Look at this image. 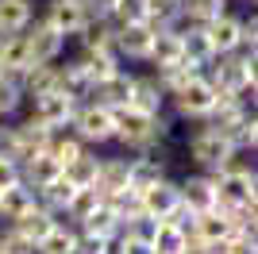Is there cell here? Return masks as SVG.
Returning <instances> with one entry per match:
<instances>
[{"mask_svg":"<svg viewBox=\"0 0 258 254\" xmlns=\"http://www.w3.org/2000/svg\"><path fill=\"white\" fill-rule=\"evenodd\" d=\"M208 254H224V250H220V246H216V250H208Z\"/></svg>","mask_w":258,"mask_h":254,"instance_id":"c3c4849f","label":"cell"},{"mask_svg":"<svg viewBox=\"0 0 258 254\" xmlns=\"http://www.w3.org/2000/svg\"><path fill=\"white\" fill-rule=\"evenodd\" d=\"M235 154H239V150L231 147V139H227L220 127H212V123L201 127V131L189 139V158H193L201 169H208V173H212V169H220V166H227Z\"/></svg>","mask_w":258,"mask_h":254,"instance_id":"277c9868","label":"cell"},{"mask_svg":"<svg viewBox=\"0 0 258 254\" xmlns=\"http://www.w3.org/2000/svg\"><path fill=\"white\" fill-rule=\"evenodd\" d=\"M147 62H154L158 70H162V66L181 62V31H173V27H158V31H154V42H151Z\"/></svg>","mask_w":258,"mask_h":254,"instance_id":"d4e9b609","label":"cell"},{"mask_svg":"<svg viewBox=\"0 0 258 254\" xmlns=\"http://www.w3.org/2000/svg\"><path fill=\"white\" fill-rule=\"evenodd\" d=\"M197 74H201V66H193V62H185V58H181V62L162 66V70H158V85H162V93H166V96H173L185 81H193Z\"/></svg>","mask_w":258,"mask_h":254,"instance_id":"d6a6232c","label":"cell"},{"mask_svg":"<svg viewBox=\"0 0 258 254\" xmlns=\"http://www.w3.org/2000/svg\"><path fill=\"white\" fill-rule=\"evenodd\" d=\"M112 27H116V23H112ZM154 31H158V27H151L147 20L119 23V27H116V54H127V58H135V62H147L151 42H154Z\"/></svg>","mask_w":258,"mask_h":254,"instance_id":"7c38bea8","label":"cell"},{"mask_svg":"<svg viewBox=\"0 0 258 254\" xmlns=\"http://www.w3.org/2000/svg\"><path fill=\"white\" fill-rule=\"evenodd\" d=\"M220 12H227V0H181V16H189L193 23H208Z\"/></svg>","mask_w":258,"mask_h":254,"instance_id":"f35d334b","label":"cell"},{"mask_svg":"<svg viewBox=\"0 0 258 254\" xmlns=\"http://www.w3.org/2000/svg\"><path fill=\"white\" fill-rule=\"evenodd\" d=\"M254 46H258V20L250 16V20H243V31H239V50L254 54Z\"/></svg>","mask_w":258,"mask_h":254,"instance_id":"f6af8a7d","label":"cell"},{"mask_svg":"<svg viewBox=\"0 0 258 254\" xmlns=\"http://www.w3.org/2000/svg\"><path fill=\"white\" fill-rule=\"evenodd\" d=\"M62 89H66L70 96H77V100L93 93V81H89V74L81 70V62H70V66H62Z\"/></svg>","mask_w":258,"mask_h":254,"instance_id":"ab89813d","label":"cell"},{"mask_svg":"<svg viewBox=\"0 0 258 254\" xmlns=\"http://www.w3.org/2000/svg\"><path fill=\"white\" fill-rule=\"evenodd\" d=\"M239 31H243V20L227 16V12H220L216 20L205 23V35H208V42H212V50H216V54H231V50H239Z\"/></svg>","mask_w":258,"mask_h":254,"instance_id":"9a60e30c","label":"cell"},{"mask_svg":"<svg viewBox=\"0 0 258 254\" xmlns=\"http://www.w3.org/2000/svg\"><path fill=\"white\" fill-rule=\"evenodd\" d=\"M81 42H85V50H116V27L112 20H93L85 23V31H81Z\"/></svg>","mask_w":258,"mask_h":254,"instance_id":"f1b7e54d","label":"cell"},{"mask_svg":"<svg viewBox=\"0 0 258 254\" xmlns=\"http://www.w3.org/2000/svg\"><path fill=\"white\" fill-rule=\"evenodd\" d=\"M0 254H4V250H0Z\"/></svg>","mask_w":258,"mask_h":254,"instance_id":"681fc988","label":"cell"},{"mask_svg":"<svg viewBox=\"0 0 258 254\" xmlns=\"http://www.w3.org/2000/svg\"><path fill=\"white\" fill-rule=\"evenodd\" d=\"M166 177V169H162V158H154L151 150L147 154H139V158H131L127 162V185L135 193H143V189H151L154 181H162Z\"/></svg>","mask_w":258,"mask_h":254,"instance_id":"603a6c76","label":"cell"},{"mask_svg":"<svg viewBox=\"0 0 258 254\" xmlns=\"http://www.w3.org/2000/svg\"><path fill=\"white\" fill-rule=\"evenodd\" d=\"M212 185H216V204L220 208H235V204H254L258 197V177L250 166H239L235 158L227 166L212 169Z\"/></svg>","mask_w":258,"mask_h":254,"instance_id":"7a4b0ae2","label":"cell"},{"mask_svg":"<svg viewBox=\"0 0 258 254\" xmlns=\"http://www.w3.org/2000/svg\"><path fill=\"white\" fill-rule=\"evenodd\" d=\"M100 201H104V193H100L97 185H81V189H74V197H70V204H66V220L81 223Z\"/></svg>","mask_w":258,"mask_h":254,"instance_id":"1f68e13d","label":"cell"},{"mask_svg":"<svg viewBox=\"0 0 258 254\" xmlns=\"http://www.w3.org/2000/svg\"><path fill=\"white\" fill-rule=\"evenodd\" d=\"M74 246H77V231H74V227H66V223H54L50 235L39 239L35 254H74Z\"/></svg>","mask_w":258,"mask_h":254,"instance_id":"836d02e7","label":"cell"},{"mask_svg":"<svg viewBox=\"0 0 258 254\" xmlns=\"http://www.w3.org/2000/svg\"><path fill=\"white\" fill-rule=\"evenodd\" d=\"M74 254H112V239H104V235H89V231H77Z\"/></svg>","mask_w":258,"mask_h":254,"instance_id":"7bdbcfd3","label":"cell"},{"mask_svg":"<svg viewBox=\"0 0 258 254\" xmlns=\"http://www.w3.org/2000/svg\"><path fill=\"white\" fill-rule=\"evenodd\" d=\"M20 177H23L20 162H12V158H0V189H8V185H16Z\"/></svg>","mask_w":258,"mask_h":254,"instance_id":"bcb514c9","label":"cell"},{"mask_svg":"<svg viewBox=\"0 0 258 254\" xmlns=\"http://www.w3.org/2000/svg\"><path fill=\"white\" fill-rule=\"evenodd\" d=\"M89 20H93V12H89L85 0H54L50 8H46V23H50L54 31H62L66 39L81 35Z\"/></svg>","mask_w":258,"mask_h":254,"instance_id":"8fae6325","label":"cell"},{"mask_svg":"<svg viewBox=\"0 0 258 254\" xmlns=\"http://www.w3.org/2000/svg\"><path fill=\"white\" fill-rule=\"evenodd\" d=\"M216 96H220V89H216L212 77L197 74L193 81H185L177 93H173V104H177V112L189 119H208V112H212Z\"/></svg>","mask_w":258,"mask_h":254,"instance_id":"8992f818","label":"cell"},{"mask_svg":"<svg viewBox=\"0 0 258 254\" xmlns=\"http://www.w3.org/2000/svg\"><path fill=\"white\" fill-rule=\"evenodd\" d=\"M119 227H123V223H119V216L112 212V204H108V201H100L97 208H93L85 220H81V231H89V235H104V239H116Z\"/></svg>","mask_w":258,"mask_h":254,"instance_id":"484cf974","label":"cell"},{"mask_svg":"<svg viewBox=\"0 0 258 254\" xmlns=\"http://www.w3.org/2000/svg\"><path fill=\"white\" fill-rule=\"evenodd\" d=\"M23 39H27V54H31V66H43V62H58V54L66 50V35L54 31L46 20H39L31 27H23Z\"/></svg>","mask_w":258,"mask_h":254,"instance_id":"52a82bcc","label":"cell"},{"mask_svg":"<svg viewBox=\"0 0 258 254\" xmlns=\"http://www.w3.org/2000/svg\"><path fill=\"white\" fill-rule=\"evenodd\" d=\"M39 204V197H35V189L27 185V181H16V185H8V189H0V220H20L27 208H35Z\"/></svg>","mask_w":258,"mask_h":254,"instance_id":"d6986e66","label":"cell"},{"mask_svg":"<svg viewBox=\"0 0 258 254\" xmlns=\"http://www.w3.org/2000/svg\"><path fill=\"white\" fill-rule=\"evenodd\" d=\"M231 231H235V227H231V216H227L220 204H216V208H205V212H193V220H189V235H197V239L208 243L212 250L224 246Z\"/></svg>","mask_w":258,"mask_h":254,"instance_id":"9c48e42d","label":"cell"},{"mask_svg":"<svg viewBox=\"0 0 258 254\" xmlns=\"http://www.w3.org/2000/svg\"><path fill=\"white\" fill-rule=\"evenodd\" d=\"M185 239H189V227H181V223H173V220H154V231H151L154 254H181Z\"/></svg>","mask_w":258,"mask_h":254,"instance_id":"cb8c5ba5","label":"cell"},{"mask_svg":"<svg viewBox=\"0 0 258 254\" xmlns=\"http://www.w3.org/2000/svg\"><path fill=\"white\" fill-rule=\"evenodd\" d=\"M31 23V0H0V35H20Z\"/></svg>","mask_w":258,"mask_h":254,"instance_id":"4316f807","label":"cell"},{"mask_svg":"<svg viewBox=\"0 0 258 254\" xmlns=\"http://www.w3.org/2000/svg\"><path fill=\"white\" fill-rule=\"evenodd\" d=\"M131 85H135V77L131 74H123V70H116V74H108L104 81H97L93 85V100L97 104H104V108H112V112H119V108H127L131 104Z\"/></svg>","mask_w":258,"mask_h":254,"instance_id":"4fadbf2b","label":"cell"},{"mask_svg":"<svg viewBox=\"0 0 258 254\" xmlns=\"http://www.w3.org/2000/svg\"><path fill=\"white\" fill-rule=\"evenodd\" d=\"M70 127H74V135L81 143H108V139H116V112L89 100V104H77Z\"/></svg>","mask_w":258,"mask_h":254,"instance_id":"5b68a950","label":"cell"},{"mask_svg":"<svg viewBox=\"0 0 258 254\" xmlns=\"http://www.w3.org/2000/svg\"><path fill=\"white\" fill-rule=\"evenodd\" d=\"M20 169H27V177H23V181H27L31 189H43L46 181H54L58 173H62V166H58V162H54L46 150H43V154H35V158H27Z\"/></svg>","mask_w":258,"mask_h":254,"instance_id":"4dcf8cb0","label":"cell"},{"mask_svg":"<svg viewBox=\"0 0 258 254\" xmlns=\"http://www.w3.org/2000/svg\"><path fill=\"white\" fill-rule=\"evenodd\" d=\"M54 223H62L58 220V216H54L50 208H46V204H35V208H27L20 216V220H12V227H16V231L23 235V239H31L35 246H39V239H46V235H50V227Z\"/></svg>","mask_w":258,"mask_h":254,"instance_id":"e0dca14e","label":"cell"},{"mask_svg":"<svg viewBox=\"0 0 258 254\" xmlns=\"http://www.w3.org/2000/svg\"><path fill=\"white\" fill-rule=\"evenodd\" d=\"M20 104H23V85H20V77L0 74V116H12Z\"/></svg>","mask_w":258,"mask_h":254,"instance_id":"60d3db41","label":"cell"},{"mask_svg":"<svg viewBox=\"0 0 258 254\" xmlns=\"http://www.w3.org/2000/svg\"><path fill=\"white\" fill-rule=\"evenodd\" d=\"M20 85H23V96H43V93H50V89H62V66H54V62L31 66V70L20 77Z\"/></svg>","mask_w":258,"mask_h":254,"instance_id":"7402d4cb","label":"cell"},{"mask_svg":"<svg viewBox=\"0 0 258 254\" xmlns=\"http://www.w3.org/2000/svg\"><path fill=\"white\" fill-rule=\"evenodd\" d=\"M85 4H89V12H93L97 20H108L112 8H116V0H85Z\"/></svg>","mask_w":258,"mask_h":254,"instance_id":"7dc6e473","label":"cell"},{"mask_svg":"<svg viewBox=\"0 0 258 254\" xmlns=\"http://www.w3.org/2000/svg\"><path fill=\"white\" fill-rule=\"evenodd\" d=\"M93 185H97L104 197H108V193H116V189H123V185H127V158H104Z\"/></svg>","mask_w":258,"mask_h":254,"instance_id":"f546056e","label":"cell"},{"mask_svg":"<svg viewBox=\"0 0 258 254\" xmlns=\"http://www.w3.org/2000/svg\"><path fill=\"white\" fill-rule=\"evenodd\" d=\"M12 135H16V147H20V166H23L27 158H35V154H43L54 131H50V127L43 123V119H35V116H31V119H23L20 127H12Z\"/></svg>","mask_w":258,"mask_h":254,"instance_id":"5bb4252c","label":"cell"},{"mask_svg":"<svg viewBox=\"0 0 258 254\" xmlns=\"http://www.w3.org/2000/svg\"><path fill=\"white\" fill-rule=\"evenodd\" d=\"M162 104H166V93H162L158 77H135V85H131V104L135 112H147V116H158Z\"/></svg>","mask_w":258,"mask_h":254,"instance_id":"44dd1931","label":"cell"},{"mask_svg":"<svg viewBox=\"0 0 258 254\" xmlns=\"http://www.w3.org/2000/svg\"><path fill=\"white\" fill-rule=\"evenodd\" d=\"M224 135L231 139V147H235V150H254L258 147V119L247 112L243 119H235V123L227 127Z\"/></svg>","mask_w":258,"mask_h":254,"instance_id":"8d00e7d4","label":"cell"},{"mask_svg":"<svg viewBox=\"0 0 258 254\" xmlns=\"http://www.w3.org/2000/svg\"><path fill=\"white\" fill-rule=\"evenodd\" d=\"M181 58L201 66V70H205L208 62H216V50H212V42H208V35H205V23H193V27L181 31Z\"/></svg>","mask_w":258,"mask_h":254,"instance_id":"ffe728a7","label":"cell"},{"mask_svg":"<svg viewBox=\"0 0 258 254\" xmlns=\"http://www.w3.org/2000/svg\"><path fill=\"white\" fill-rule=\"evenodd\" d=\"M77 104H81V100H77V96H70L66 89H50V93L35 96V112H31V116L43 119L50 131H58V127H70Z\"/></svg>","mask_w":258,"mask_h":254,"instance_id":"ba28073f","label":"cell"},{"mask_svg":"<svg viewBox=\"0 0 258 254\" xmlns=\"http://www.w3.org/2000/svg\"><path fill=\"white\" fill-rule=\"evenodd\" d=\"M216 89L224 93H235L239 100H254V85H258V58L254 54H243V50H231V54H216Z\"/></svg>","mask_w":258,"mask_h":254,"instance_id":"6da1fadb","label":"cell"},{"mask_svg":"<svg viewBox=\"0 0 258 254\" xmlns=\"http://www.w3.org/2000/svg\"><path fill=\"white\" fill-rule=\"evenodd\" d=\"M0 250H4V254H35V243H31V239H23L16 227H8V231L0 235Z\"/></svg>","mask_w":258,"mask_h":254,"instance_id":"ee69618b","label":"cell"},{"mask_svg":"<svg viewBox=\"0 0 258 254\" xmlns=\"http://www.w3.org/2000/svg\"><path fill=\"white\" fill-rule=\"evenodd\" d=\"M77 62H81V70L89 74V81L97 85V81H104L108 74H116V70H119V54L116 50H85Z\"/></svg>","mask_w":258,"mask_h":254,"instance_id":"83f0119b","label":"cell"},{"mask_svg":"<svg viewBox=\"0 0 258 254\" xmlns=\"http://www.w3.org/2000/svg\"><path fill=\"white\" fill-rule=\"evenodd\" d=\"M166 131H170V123L158 116H147V112H135V108H119L116 112V139L123 143V147H135V150H147L158 143V139H166Z\"/></svg>","mask_w":258,"mask_h":254,"instance_id":"3957f363","label":"cell"},{"mask_svg":"<svg viewBox=\"0 0 258 254\" xmlns=\"http://www.w3.org/2000/svg\"><path fill=\"white\" fill-rule=\"evenodd\" d=\"M108 20L116 23H139V20H147V0H116V8H112V16Z\"/></svg>","mask_w":258,"mask_h":254,"instance_id":"b9f144b4","label":"cell"},{"mask_svg":"<svg viewBox=\"0 0 258 254\" xmlns=\"http://www.w3.org/2000/svg\"><path fill=\"white\" fill-rule=\"evenodd\" d=\"M31 70V54H27V39L20 35H0V74L23 77Z\"/></svg>","mask_w":258,"mask_h":254,"instance_id":"2e32d148","label":"cell"},{"mask_svg":"<svg viewBox=\"0 0 258 254\" xmlns=\"http://www.w3.org/2000/svg\"><path fill=\"white\" fill-rule=\"evenodd\" d=\"M177 189H181V204H185L189 212L216 208V185H212V173H197V177H185Z\"/></svg>","mask_w":258,"mask_h":254,"instance_id":"ac0fdd59","label":"cell"},{"mask_svg":"<svg viewBox=\"0 0 258 254\" xmlns=\"http://www.w3.org/2000/svg\"><path fill=\"white\" fill-rule=\"evenodd\" d=\"M97 169H100V158H93L89 150H81V154H77V158L62 169V173H66V181H70V185H77V189H81V185H93V181H97Z\"/></svg>","mask_w":258,"mask_h":254,"instance_id":"e575fe53","label":"cell"},{"mask_svg":"<svg viewBox=\"0 0 258 254\" xmlns=\"http://www.w3.org/2000/svg\"><path fill=\"white\" fill-rule=\"evenodd\" d=\"M181 16V0H147V23L151 27H173Z\"/></svg>","mask_w":258,"mask_h":254,"instance_id":"74e56055","label":"cell"},{"mask_svg":"<svg viewBox=\"0 0 258 254\" xmlns=\"http://www.w3.org/2000/svg\"><path fill=\"white\" fill-rule=\"evenodd\" d=\"M81 150H85V143H81V139L77 135H58V131H54L50 135V143H46V154H50L54 162H58V166H70V162L77 158V154H81Z\"/></svg>","mask_w":258,"mask_h":254,"instance_id":"d590c367","label":"cell"},{"mask_svg":"<svg viewBox=\"0 0 258 254\" xmlns=\"http://www.w3.org/2000/svg\"><path fill=\"white\" fill-rule=\"evenodd\" d=\"M139 204H143V216L147 220H170L173 212L181 208V189L173 185V181H154L151 189L139 193Z\"/></svg>","mask_w":258,"mask_h":254,"instance_id":"30bf717a","label":"cell"}]
</instances>
